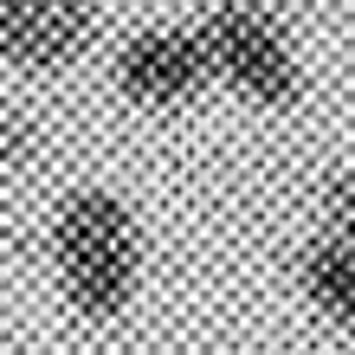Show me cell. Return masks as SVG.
<instances>
[{
	"instance_id": "cell-3",
	"label": "cell",
	"mask_w": 355,
	"mask_h": 355,
	"mask_svg": "<svg viewBox=\"0 0 355 355\" xmlns=\"http://www.w3.org/2000/svg\"><path fill=\"white\" fill-rule=\"evenodd\" d=\"M207 78H214V58H207L200 33L187 26H149L116 46V91L142 110H175V103L200 97Z\"/></svg>"
},
{
	"instance_id": "cell-2",
	"label": "cell",
	"mask_w": 355,
	"mask_h": 355,
	"mask_svg": "<svg viewBox=\"0 0 355 355\" xmlns=\"http://www.w3.org/2000/svg\"><path fill=\"white\" fill-rule=\"evenodd\" d=\"M200 46H207V58H214V78H226V85L245 91L252 103L284 110V103L304 97V71H297V52H291L284 26L265 7H252V0L214 7L207 26H200Z\"/></svg>"
},
{
	"instance_id": "cell-1",
	"label": "cell",
	"mask_w": 355,
	"mask_h": 355,
	"mask_svg": "<svg viewBox=\"0 0 355 355\" xmlns=\"http://www.w3.org/2000/svg\"><path fill=\"white\" fill-rule=\"evenodd\" d=\"M52 265L78 317L91 323L123 317V304L136 291V265H142L136 214L110 187H78L52 220Z\"/></svg>"
},
{
	"instance_id": "cell-7",
	"label": "cell",
	"mask_w": 355,
	"mask_h": 355,
	"mask_svg": "<svg viewBox=\"0 0 355 355\" xmlns=\"http://www.w3.org/2000/svg\"><path fill=\"white\" fill-rule=\"evenodd\" d=\"M39 155V123L33 116H0V162H33Z\"/></svg>"
},
{
	"instance_id": "cell-6",
	"label": "cell",
	"mask_w": 355,
	"mask_h": 355,
	"mask_svg": "<svg viewBox=\"0 0 355 355\" xmlns=\"http://www.w3.org/2000/svg\"><path fill=\"white\" fill-rule=\"evenodd\" d=\"M323 214H329V239H343L355 252V175H336L323 187Z\"/></svg>"
},
{
	"instance_id": "cell-4",
	"label": "cell",
	"mask_w": 355,
	"mask_h": 355,
	"mask_svg": "<svg viewBox=\"0 0 355 355\" xmlns=\"http://www.w3.org/2000/svg\"><path fill=\"white\" fill-rule=\"evenodd\" d=\"M91 39V0H0V52L19 71H58Z\"/></svg>"
},
{
	"instance_id": "cell-5",
	"label": "cell",
	"mask_w": 355,
	"mask_h": 355,
	"mask_svg": "<svg viewBox=\"0 0 355 355\" xmlns=\"http://www.w3.org/2000/svg\"><path fill=\"white\" fill-rule=\"evenodd\" d=\"M297 278H304V297L323 310L329 323H343V329H355V252L343 239H317L304 252V265H297Z\"/></svg>"
}]
</instances>
